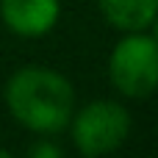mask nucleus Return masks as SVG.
Segmentation results:
<instances>
[{"instance_id": "obj_6", "label": "nucleus", "mask_w": 158, "mask_h": 158, "mask_svg": "<svg viewBox=\"0 0 158 158\" xmlns=\"http://www.w3.org/2000/svg\"><path fill=\"white\" fill-rule=\"evenodd\" d=\"M31 156L33 158H61V147L50 144L47 136H42V142H36V144L31 147Z\"/></svg>"}, {"instance_id": "obj_4", "label": "nucleus", "mask_w": 158, "mask_h": 158, "mask_svg": "<svg viewBox=\"0 0 158 158\" xmlns=\"http://www.w3.org/2000/svg\"><path fill=\"white\" fill-rule=\"evenodd\" d=\"M58 0H0L3 25L22 39H39L50 33L58 22Z\"/></svg>"}, {"instance_id": "obj_5", "label": "nucleus", "mask_w": 158, "mask_h": 158, "mask_svg": "<svg viewBox=\"0 0 158 158\" xmlns=\"http://www.w3.org/2000/svg\"><path fill=\"white\" fill-rule=\"evenodd\" d=\"M97 8L111 28L133 33L147 31L156 22L158 0H97Z\"/></svg>"}, {"instance_id": "obj_7", "label": "nucleus", "mask_w": 158, "mask_h": 158, "mask_svg": "<svg viewBox=\"0 0 158 158\" xmlns=\"http://www.w3.org/2000/svg\"><path fill=\"white\" fill-rule=\"evenodd\" d=\"M0 158H8V153H6V150H0Z\"/></svg>"}, {"instance_id": "obj_3", "label": "nucleus", "mask_w": 158, "mask_h": 158, "mask_svg": "<svg viewBox=\"0 0 158 158\" xmlns=\"http://www.w3.org/2000/svg\"><path fill=\"white\" fill-rule=\"evenodd\" d=\"M108 78L125 97L144 100L158 86V42L144 31H133L117 42L108 58Z\"/></svg>"}, {"instance_id": "obj_2", "label": "nucleus", "mask_w": 158, "mask_h": 158, "mask_svg": "<svg viewBox=\"0 0 158 158\" xmlns=\"http://www.w3.org/2000/svg\"><path fill=\"white\" fill-rule=\"evenodd\" d=\"M72 131V144L81 156L100 158L119 150L131 136V114L122 103L94 100L81 111H72L67 125Z\"/></svg>"}, {"instance_id": "obj_1", "label": "nucleus", "mask_w": 158, "mask_h": 158, "mask_svg": "<svg viewBox=\"0 0 158 158\" xmlns=\"http://www.w3.org/2000/svg\"><path fill=\"white\" fill-rule=\"evenodd\" d=\"M6 106L14 122L39 136L61 133L75 111L72 83L50 67H22L6 83Z\"/></svg>"}]
</instances>
